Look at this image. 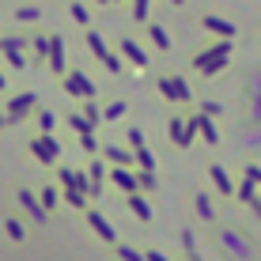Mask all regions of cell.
Returning a JSON list of instances; mask_svg holds the SVG:
<instances>
[{
    "mask_svg": "<svg viewBox=\"0 0 261 261\" xmlns=\"http://www.w3.org/2000/svg\"><path fill=\"white\" fill-rule=\"evenodd\" d=\"M212 239H216V246H220V254L227 261H257L254 239H246L235 227H212Z\"/></svg>",
    "mask_w": 261,
    "mask_h": 261,
    "instance_id": "cell-1",
    "label": "cell"
},
{
    "mask_svg": "<svg viewBox=\"0 0 261 261\" xmlns=\"http://www.w3.org/2000/svg\"><path fill=\"white\" fill-rule=\"evenodd\" d=\"M19 204H23V212H27V216H31V220H34V223H38V227H46V220H49V212H46V208H42V201H38V197H34L31 190H23V193H19Z\"/></svg>",
    "mask_w": 261,
    "mask_h": 261,
    "instance_id": "cell-2",
    "label": "cell"
},
{
    "mask_svg": "<svg viewBox=\"0 0 261 261\" xmlns=\"http://www.w3.org/2000/svg\"><path fill=\"white\" fill-rule=\"evenodd\" d=\"M87 220H91V227H95V231H98V235H102L106 242H114V227H110V223H106V220H102L98 212H91Z\"/></svg>",
    "mask_w": 261,
    "mask_h": 261,
    "instance_id": "cell-3",
    "label": "cell"
},
{
    "mask_svg": "<svg viewBox=\"0 0 261 261\" xmlns=\"http://www.w3.org/2000/svg\"><path fill=\"white\" fill-rule=\"evenodd\" d=\"M4 227H8V239H15V242H19V239H27V223H23V220H15V216L4 223Z\"/></svg>",
    "mask_w": 261,
    "mask_h": 261,
    "instance_id": "cell-4",
    "label": "cell"
},
{
    "mask_svg": "<svg viewBox=\"0 0 261 261\" xmlns=\"http://www.w3.org/2000/svg\"><path fill=\"white\" fill-rule=\"evenodd\" d=\"M118 257L121 261H144V254H140V250H133V246H118Z\"/></svg>",
    "mask_w": 261,
    "mask_h": 261,
    "instance_id": "cell-5",
    "label": "cell"
},
{
    "mask_svg": "<svg viewBox=\"0 0 261 261\" xmlns=\"http://www.w3.org/2000/svg\"><path fill=\"white\" fill-rule=\"evenodd\" d=\"M197 212H201V220H216V212H212L208 197H201V201H197Z\"/></svg>",
    "mask_w": 261,
    "mask_h": 261,
    "instance_id": "cell-6",
    "label": "cell"
},
{
    "mask_svg": "<svg viewBox=\"0 0 261 261\" xmlns=\"http://www.w3.org/2000/svg\"><path fill=\"white\" fill-rule=\"evenodd\" d=\"M129 204H133V212H137V216H144V220L151 216V212H148V204H144L140 197H129Z\"/></svg>",
    "mask_w": 261,
    "mask_h": 261,
    "instance_id": "cell-7",
    "label": "cell"
},
{
    "mask_svg": "<svg viewBox=\"0 0 261 261\" xmlns=\"http://www.w3.org/2000/svg\"><path fill=\"white\" fill-rule=\"evenodd\" d=\"M38 201H42V208H53V204H57V193H53V190H42V197H38Z\"/></svg>",
    "mask_w": 261,
    "mask_h": 261,
    "instance_id": "cell-8",
    "label": "cell"
},
{
    "mask_svg": "<svg viewBox=\"0 0 261 261\" xmlns=\"http://www.w3.org/2000/svg\"><path fill=\"white\" fill-rule=\"evenodd\" d=\"M144 261H167V257L159 254V250H151V254H144Z\"/></svg>",
    "mask_w": 261,
    "mask_h": 261,
    "instance_id": "cell-9",
    "label": "cell"
}]
</instances>
